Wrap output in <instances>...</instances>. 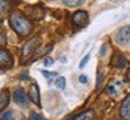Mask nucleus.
Masks as SVG:
<instances>
[{"mask_svg": "<svg viewBox=\"0 0 130 120\" xmlns=\"http://www.w3.org/2000/svg\"><path fill=\"white\" fill-rule=\"evenodd\" d=\"M94 118V112L93 111H86L83 113H81L78 115H76L74 120H93Z\"/></svg>", "mask_w": 130, "mask_h": 120, "instance_id": "obj_11", "label": "nucleus"}, {"mask_svg": "<svg viewBox=\"0 0 130 120\" xmlns=\"http://www.w3.org/2000/svg\"><path fill=\"white\" fill-rule=\"evenodd\" d=\"M128 79H129V81H130V71H129V72H128Z\"/></svg>", "mask_w": 130, "mask_h": 120, "instance_id": "obj_25", "label": "nucleus"}, {"mask_svg": "<svg viewBox=\"0 0 130 120\" xmlns=\"http://www.w3.org/2000/svg\"><path fill=\"white\" fill-rule=\"evenodd\" d=\"M112 66L115 67H118V69H122V67H125L126 66V60L124 56L119 55V54H116L112 59Z\"/></svg>", "mask_w": 130, "mask_h": 120, "instance_id": "obj_10", "label": "nucleus"}, {"mask_svg": "<svg viewBox=\"0 0 130 120\" xmlns=\"http://www.w3.org/2000/svg\"><path fill=\"white\" fill-rule=\"evenodd\" d=\"M110 120H116V119H110Z\"/></svg>", "mask_w": 130, "mask_h": 120, "instance_id": "obj_26", "label": "nucleus"}, {"mask_svg": "<svg viewBox=\"0 0 130 120\" xmlns=\"http://www.w3.org/2000/svg\"><path fill=\"white\" fill-rule=\"evenodd\" d=\"M63 4H65L66 6H78V5H82L83 4V1H81V0H75V1H69V0H65L63 1Z\"/></svg>", "mask_w": 130, "mask_h": 120, "instance_id": "obj_16", "label": "nucleus"}, {"mask_svg": "<svg viewBox=\"0 0 130 120\" xmlns=\"http://www.w3.org/2000/svg\"><path fill=\"white\" fill-rule=\"evenodd\" d=\"M10 102V92L9 90H1L0 91V112L4 111Z\"/></svg>", "mask_w": 130, "mask_h": 120, "instance_id": "obj_9", "label": "nucleus"}, {"mask_svg": "<svg viewBox=\"0 0 130 120\" xmlns=\"http://www.w3.org/2000/svg\"><path fill=\"white\" fill-rule=\"evenodd\" d=\"M13 65V58L7 49L0 48V67L1 69H10Z\"/></svg>", "mask_w": 130, "mask_h": 120, "instance_id": "obj_4", "label": "nucleus"}, {"mask_svg": "<svg viewBox=\"0 0 130 120\" xmlns=\"http://www.w3.org/2000/svg\"><path fill=\"white\" fill-rule=\"evenodd\" d=\"M54 84H56V87L58 89L64 90V89H65V78H64V77H58V78L56 79Z\"/></svg>", "mask_w": 130, "mask_h": 120, "instance_id": "obj_13", "label": "nucleus"}, {"mask_svg": "<svg viewBox=\"0 0 130 120\" xmlns=\"http://www.w3.org/2000/svg\"><path fill=\"white\" fill-rule=\"evenodd\" d=\"M116 40L119 45H125L130 41V25H126V27L119 29V31L116 35Z\"/></svg>", "mask_w": 130, "mask_h": 120, "instance_id": "obj_6", "label": "nucleus"}, {"mask_svg": "<svg viewBox=\"0 0 130 120\" xmlns=\"http://www.w3.org/2000/svg\"><path fill=\"white\" fill-rule=\"evenodd\" d=\"M52 64H53V59H52L51 56L45 58V60H43V65H45V66H51Z\"/></svg>", "mask_w": 130, "mask_h": 120, "instance_id": "obj_20", "label": "nucleus"}, {"mask_svg": "<svg viewBox=\"0 0 130 120\" xmlns=\"http://www.w3.org/2000/svg\"><path fill=\"white\" fill-rule=\"evenodd\" d=\"M0 120H14V116H13V113L11 111H7L3 113L1 116H0Z\"/></svg>", "mask_w": 130, "mask_h": 120, "instance_id": "obj_14", "label": "nucleus"}, {"mask_svg": "<svg viewBox=\"0 0 130 120\" xmlns=\"http://www.w3.org/2000/svg\"><path fill=\"white\" fill-rule=\"evenodd\" d=\"M89 58H90V55H89V54H87V55L84 56L83 59L81 60V63H79V69H83L84 66H86V65H87V63H88V60H89Z\"/></svg>", "mask_w": 130, "mask_h": 120, "instance_id": "obj_18", "label": "nucleus"}, {"mask_svg": "<svg viewBox=\"0 0 130 120\" xmlns=\"http://www.w3.org/2000/svg\"><path fill=\"white\" fill-rule=\"evenodd\" d=\"M88 21H89V16L86 11H76L72 16V23L76 25V27H86L88 24Z\"/></svg>", "mask_w": 130, "mask_h": 120, "instance_id": "obj_3", "label": "nucleus"}, {"mask_svg": "<svg viewBox=\"0 0 130 120\" xmlns=\"http://www.w3.org/2000/svg\"><path fill=\"white\" fill-rule=\"evenodd\" d=\"M12 4L11 1H0V16H4L12 7Z\"/></svg>", "mask_w": 130, "mask_h": 120, "instance_id": "obj_12", "label": "nucleus"}, {"mask_svg": "<svg viewBox=\"0 0 130 120\" xmlns=\"http://www.w3.org/2000/svg\"><path fill=\"white\" fill-rule=\"evenodd\" d=\"M119 114L124 120H130V94L126 95L124 101L122 102Z\"/></svg>", "mask_w": 130, "mask_h": 120, "instance_id": "obj_7", "label": "nucleus"}, {"mask_svg": "<svg viewBox=\"0 0 130 120\" xmlns=\"http://www.w3.org/2000/svg\"><path fill=\"white\" fill-rule=\"evenodd\" d=\"M101 81H102V74L99 73V77H98V87H96L98 89L100 88V85H101Z\"/></svg>", "mask_w": 130, "mask_h": 120, "instance_id": "obj_23", "label": "nucleus"}, {"mask_svg": "<svg viewBox=\"0 0 130 120\" xmlns=\"http://www.w3.org/2000/svg\"><path fill=\"white\" fill-rule=\"evenodd\" d=\"M42 74H43V76L48 79V82H51L52 78H54V77H57V76H58V73H57V72H48V71H42Z\"/></svg>", "mask_w": 130, "mask_h": 120, "instance_id": "obj_15", "label": "nucleus"}, {"mask_svg": "<svg viewBox=\"0 0 130 120\" xmlns=\"http://www.w3.org/2000/svg\"><path fill=\"white\" fill-rule=\"evenodd\" d=\"M29 97L36 106H41V102H40V90H39V87H37L36 83L31 84L30 87V90H29Z\"/></svg>", "mask_w": 130, "mask_h": 120, "instance_id": "obj_8", "label": "nucleus"}, {"mask_svg": "<svg viewBox=\"0 0 130 120\" xmlns=\"http://www.w3.org/2000/svg\"><path fill=\"white\" fill-rule=\"evenodd\" d=\"M9 22L11 28L21 37H27L32 31V24L30 23V21L18 11H13L10 13Z\"/></svg>", "mask_w": 130, "mask_h": 120, "instance_id": "obj_1", "label": "nucleus"}, {"mask_svg": "<svg viewBox=\"0 0 130 120\" xmlns=\"http://www.w3.org/2000/svg\"><path fill=\"white\" fill-rule=\"evenodd\" d=\"M105 49H106V46L101 47V49H100V55H105Z\"/></svg>", "mask_w": 130, "mask_h": 120, "instance_id": "obj_24", "label": "nucleus"}, {"mask_svg": "<svg viewBox=\"0 0 130 120\" xmlns=\"http://www.w3.org/2000/svg\"><path fill=\"white\" fill-rule=\"evenodd\" d=\"M79 82L81 83H83V84H87V82H88V78H87V76H79Z\"/></svg>", "mask_w": 130, "mask_h": 120, "instance_id": "obj_21", "label": "nucleus"}, {"mask_svg": "<svg viewBox=\"0 0 130 120\" xmlns=\"http://www.w3.org/2000/svg\"><path fill=\"white\" fill-rule=\"evenodd\" d=\"M13 101L17 105H19V106H23V107L28 106V103H29L28 95L25 94V91L22 88L16 89L13 91Z\"/></svg>", "mask_w": 130, "mask_h": 120, "instance_id": "obj_5", "label": "nucleus"}, {"mask_svg": "<svg viewBox=\"0 0 130 120\" xmlns=\"http://www.w3.org/2000/svg\"><path fill=\"white\" fill-rule=\"evenodd\" d=\"M40 37H32L31 40H29L28 42H25L24 43L23 48H22V59L23 60H28L30 59L32 55H34V53L36 52L37 47L40 46Z\"/></svg>", "mask_w": 130, "mask_h": 120, "instance_id": "obj_2", "label": "nucleus"}, {"mask_svg": "<svg viewBox=\"0 0 130 120\" xmlns=\"http://www.w3.org/2000/svg\"><path fill=\"white\" fill-rule=\"evenodd\" d=\"M108 92H110V94H113V95H116L117 94V91H116V89H115V87H112V85H110V87H108Z\"/></svg>", "mask_w": 130, "mask_h": 120, "instance_id": "obj_22", "label": "nucleus"}, {"mask_svg": "<svg viewBox=\"0 0 130 120\" xmlns=\"http://www.w3.org/2000/svg\"><path fill=\"white\" fill-rule=\"evenodd\" d=\"M5 41H6V36L4 34V30L0 28V45H4Z\"/></svg>", "mask_w": 130, "mask_h": 120, "instance_id": "obj_19", "label": "nucleus"}, {"mask_svg": "<svg viewBox=\"0 0 130 120\" xmlns=\"http://www.w3.org/2000/svg\"><path fill=\"white\" fill-rule=\"evenodd\" d=\"M29 118H30V120H46L42 115L37 114L36 112H31V113H30V116H29Z\"/></svg>", "mask_w": 130, "mask_h": 120, "instance_id": "obj_17", "label": "nucleus"}]
</instances>
